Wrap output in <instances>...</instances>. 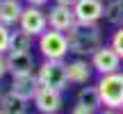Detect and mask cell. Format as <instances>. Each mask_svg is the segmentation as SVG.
<instances>
[{"label":"cell","instance_id":"1","mask_svg":"<svg viewBox=\"0 0 123 114\" xmlns=\"http://www.w3.org/2000/svg\"><path fill=\"white\" fill-rule=\"evenodd\" d=\"M68 37V48L73 55H93L103 46L100 27L98 23H87V21H75L71 30H66Z\"/></svg>","mask_w":123,"mask_h":114},{"label":"cell","instance_id":"2","mask_svg":"<svg viewBox=\"0 0 123 114\" xmlns=\"http://www.w3.org/2000/svg\"><path fill=\"white\" fill-rule=\"evenodd\" d=\"M98 91H100V103L107 110H121L123 107V73H105L98 82Z\"/></svg>","mask_w":123,"mask_h":114},{"label":"cell","instance_id":"3","mask_svg":"<svg viewBox=\"0 0 123 114\" xmlns=\"http://www.w3.org/2000/svg\"><path fill=\"white\" fill-rule=\"evenodd\" d=\"M39 50L43 53V57H48V59H64V57L71 53L66 32L48 27L43 34H39Z\"/></svg>","mask_w":123,"mask_h":114},{"label":"cell","instance_id":"4","mask_svg":"<svg viewBox=\"0 0 123 114\" xmlns=\"http://www.w3.org/2000/svg\"><path fill=\"white\" fill-rule=\"evenodd\" d=\"M37 78H39V82L46 84V87H53V89L64 91L66 84H68L64 59H48V57H46V62L39 66V73H37Z\"/></svg>","mask_w":123,"mask_h":114},{"label":"cell","instance_id":"5","mask_svg":"<svg viewBox=\"0 0 123 114\" xmlns=\"http://www.w3.org/2000/svg\"><path fill=\"white\" fill-rule=\"evenodd\" d=\"M18 25H21L25 32L34 34V37L43 34V32L50 27V25H48V14H46L41 7H34V5H27V7H23V14H21V21H18Z\"/></svg>","mask_w":123,"mask_h":114},{"label":"cell","instance_id":"6","mask_svg":"<svg viewBox=\"0 0 123 114\" xmlns=\"http://www.w3.org/2000/svg\"><path fill=\"white\" fill-rule=\"evenodd\" d=\"M91 66H93L100 75L114 73V71L121 69V55L112 48V44H110V46H100V48L91 55Z\"/></svg>","mask_w":123,"mask_h":114},{"label":"cell","instance_id":"7","mask_svg":"<svg viewBox=\"0 0 123 114\" xmlns=\"http://www.w3.org/2000/svg\"><path fill=\"white\" fill-rule=\"evenodd\" d=\"M32 101H34V107L43 114H55L64 105L62 103V91L59 89H53V87H46V84H39V89H37Z\"/></svg>","mask_w":123,"mask_h":114},{"label":"cell","instance_id":"8","mask_svg":"<svg viewBox=\"0 0 123 114\" xmlns=\"http://www.w3.org/2000/svg\"><path fill=\"white\" fill-rule=\"evenodd\" d=\"M73 12L78 16V21L98 23L105 16V5H103V0H75Z\"/></svg>","mask_w":123,"mask_h":114},{"label":"cell","instance_id":"9","mask_svg":"<svg viewBox=\"0 0 123 114\" xmlns=\"http://www.w3.org/2000/svg\"><path fill=\"white\" fill-rule=\"evenodd\" d=\"M27 98L16 94L12 87L0 89V114H25L27 112Z\"/></svg>","mask_w":123,"mask_h":114},{"label":"cell","instance_id":"10","mask_svg":"<svg viewBox=\"0 0 123 114\" xmlns=\"http://www.w3.org/2000/svg\"><path fill=\"white\" fill-rule=\"evenodd\" d=\"M78 21V16H75L73 7H66V5H55L53 9L48 12V25L55 27V30H71L73 27V23Z\"/></svg>","mask_w":123,"mask_h":114},{"label":"cell","instance_id":"11","mask_svg":"<svg viewBox=\"0 0 123 114\" xmlns=\"http://www.w3.org/2000/svg\"><path fill=\"white\" fill-rule=\"evenodd\" d=\"M39 78L34 75V71H30V73H18L12 78V84L9 87L14 89L16 94H21L23 98H27V101H32L37 94V89H39Z\"/></svg>","mask_w":123,"mask_h":114},{"label":"cell","instance_id":"12","mask_svg":"<svg viewBox=\"0 0 123 114\" xmlns=\"http://www.w3.org/2000/svg\"><path fill=\"white\" fill-rule=\"evenodd\" d=\"M7 69L12 75L18 73H30L34 71V55L30 50H21V53H7Z\"/></svg>","mask_w":123,"mask_h":114},{"label":"cell","instance_id":"13","mask_svg":"<svg viewBox=\"0 0 123 114\" xmlns=\"http://www.w3.org/2000/svg\"><path fill=\"white\" fill-rule=\"evenodd\" d=\"M91 69L93 66L89 64L87 59L68 62V64H66V78H68V82H73V84H87L89 78H91Z\"/></svg>","mask_w":123,"mask_h":114},{"label":"cell","instance_id":"14","mask_svg":"<svg viewBox=\"0 0 123 114\" xmlns=\"http://www.w3.org/2000/svg\"><path fill=\"white\" fill-rule=\"evenodd\" d=\"M21 14H23L21 0H0V23L14 27L21 21Z\"/></svg>","mask_w":123,"mask_h":114},{"label":"cell","instance_id":"15","mask_svg":"<svg viewBox=\"0 0 123 114\" xmlns=\"http://www.w3.org/2000/svg\"><path fill=\"white\" fill-rule=\"evenodd\" d=\"M32 41H34V34L25 32L21 25H18V27H14L12 34H9V48H7V53H9V50H12V53L30 50V48H32Z\"/></svg>","mask_w":123,"mask_h":114},{"label":"cell","instance_id":"16","mask_svg":"<svg viewBox=\"0 0 123 114\" xmlns=\"http://www.w3.org/2000/svg\"><path fill=\"white\" fill-rule=\"evenodd\" d=\"M78 103H80V105H87L91 112H98V110H100V105H103V103H100L98 84H96V87H89V84H87V87H82L78 91Z\"/></svg>","mask_w":123,"mask_h":114},{"label":"cell","instance_id":"17","mask_svg":"<svg viewBox=\"0 0 123 114\" xmlns=\"http://www.w3.org/2000/svg\"><path fill=\"white\" fill-rule=\"evenodd\" d=\"M105 18L114 25L123 23V0H110L105 5Z\"/></svg>","mask_w":123,"mask_h":114},{"label":"cell","instance_id":"18","mask_svg":"<svg viewBox=\"0 0 123 114\" xmlns=\"http://www.w3.org/2000/svg\"><path fill=\"white\" fill-rule=\"evenodd\" d=\"M9 34H12L9 25L0 23V53H7V48H9Z\"/></svg>","mask_w":123,"mask_h":114},{"label":"cell","instance_id":"19","mask_svg":"<svg viewBox=\"0 0 123 114\" xmlns=\"http://www.w3.org/2000/svg\"><path fill=\"white\" fill-rule=\"evenodd\" d=\"M112 48H114L116 53L121 55V59H123V25L112 34Z\"/></svg>","mask_w":123,"mask_h":114},{"label":"cell","instance_id":"20","mask_svg":"<svg viewBox=\"0 0 123 114\" xmlns=\"http://www.w3.org/2000/svg\"><path fill=\"white\" fill-rule=\"evenodd\" d=\"M5 73H9V69H7V55L0 53V80L5 78Z\"/></svg>","mask_w":123,"mask_h":114},{"label":"cell","instance_id":"21","mask_svg":"<svg viewBox=\"0 0 123 114\" xmlns=\"http://www.w3.org/2000/svg\"><path fill=\"white\" fill-rule=\"evenodd\" d=\"M71 112H73V114H93V112L89 110L87 105H80V103H78V105H75V107H73Z\"/></svg>","mask_w":123,"mask_h":114},{"label":"cell","instance_id":"22","mask_svg":"<svg viewBox=\"0 0 123 114\" xmlns=\"http://www.w3.org/2000/svg\"><path fill=\"white\" fill-rule=\"evenodd\" d=\"M50 0H27V5H34V7H43V5H48Z\"/></svg>","mask_w":123,"mask_h":114},{"label":"cell","instance_id":"23","mask_svg":"<svg viewBox=\"0 0 123 114\" xmlns=\"http://www.w3.org/2000/svg\"><path fill=\"white\" fill-rule=\"evenodd\" d=\"M55 5H66V7H73L75 0H55Z\"/></svg>","mask_w":123,"mask_h":114},{"label":"cell","instance_id":"24","mask_svg":"<svg viewBox=\"0 0 123 114\" xmlns=\"http://www.w3.org/2000/svg\"><path fill=\"white\" fill-rule=\"evenodd\" d=\"M121 110H123V107H121Z\"/></svg>","mask_w":123,"mask_h":114}]
</instances>
